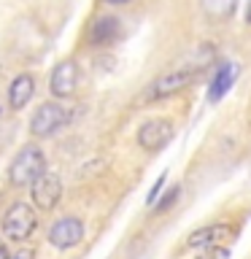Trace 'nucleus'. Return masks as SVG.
Masks as SVG:
<instances>
[{
  "label": "nucleus",
  "mask_w": 251,
  "mask_h": 259,
  "mask_svg": "<svg viewBox=\"0 0 251 259\" xmlns=\"http://www.w3.org/2000/svg\"><path fill=\"white\" fill-rule=\"evenodd\" d=\"M46 173V157L38 146H24L8 165V184L11 186H32Z\"/></svg>",
  "instance_id": "nucleus-1"
},
{
  "label": "nucleus",
  "mask_w": 251,
  "mask_h": 259,
  "mask_svg": "<svg viewBox=\"0 0 251 259\" xmlns=\"http://www.w3.org/2000/svg\"><path fill=\"white\" fill-rule=\"evenodd\" d=\"M38 227V213L30 202H14L3 213V235L8 240H27Z\"/></svg>",
  "instance_id": "nucleus-2"
},
{
  "label": "nucleus",
  "mask_w": 251,
  "mask_h": 259,
  "mask_svg": "<svg viewBox=\"0 0 251 259\" xmlns=\"http://www.w3.org/2000/svg\"><path fill=\"white\" fill-rule=\"evenodd\" d=\"M70 119H73V113H70V108H65L62 103H44L35 113H32L30 133L35 138H49V135L60 133Z\"/></svg>",
  "instance_id": "nucleus-3"
},
{
  "label": "nucleus",
  "mask_w": 251,
  "mask_h": 259,
  "mask_svg": "<svg viewBox=\"0 0 251 259\" xmlns=\"http://www.w3.org/2000/svg\"><path fill=\"white\" fill-rule=\"evenodd\" d=\"M192 78H194V70H189V68L170 70V73H165V76L157 78L149 89H146L143 100L146 103H157V100H165V97H173V95L181 92V89L189 87Z\"/></svg>",
  "instance_id": "nucleus-4"
},
{
  "label": "nucleus",
  "mask_w": 251,
  "mask_h": 259,
  "mask_svg": "<svg viewBox=\"0 0 251 259\" xmlns=\"http://www.w3.org/2000/svg\"><path fill=\"white\" fill-rule=\"evenodd\" d=\"M81 238H84V222L76 216H62L57 219V222L52 224V230H49V243H52L54 248H73L78 246Z\"/></svg>",
  "instance_id": "nucleus-5"
},
{
  "label": "nucleus",
  "mask_w": 251,
  "mask_h": 259,
  "mask_svg": "<svg viewBox=\"0 0 251 259\" xmlns=\"http://www.w3.org/2000/svg\"><path fill=\"white\" fill-rule=\"evenodd\" d=\"M60 197H62V178L46 170V173L32 184V202H35L38 210H46L49 213V210L57 208Z\"/></svg>",
  "instance_id": "nucleus-6"
},
{
  "label": "nucleus",
  "mask_w": 251,
  "mask_h": 259,
  "mask_svg": "<svg viewBox=\"0 0 251 259\" xmlns=\"http://www.w3.org/2000/svg\"><path fill=\"white\" fill-rule=\"evenodd\" d=\"M173 141V124L168 119H149L138 130V143L146 151H159Z\"/></svg>",
  "instance_id": "nucleus-7"
},
{
  "label": "nucleus",
  "mask_w": 251,
  "mask_h": 259,
  "mask_svg": "<svg viewBox=\"0 0 251 259\" xmlns=\"http://www.w3.org/2000/svg\"><path fill=\"white\" fill-rule=\"evenodd\" d=\"M76 84H78V65L73 60L60 62L52 70V78H49V89H52L54 97H70L76 92Z\"/></svg>",
  "instance_id": "nucleus-8"
},
{
  "label": "nucleus",
  "mask_w": 251,
  "mask_h": 259,
  "mask_svg": "<svg viewBox=\"0 0 251 259\" xmlns=\"http://www.w3.org/2000/svg\"><path fill=\"white\" fill-rule=\"evenodd\" d=\"M32 95H35V78H32L30 73H19V76L11 81V87H8V105H11L14 111H19L32 100Z\"/></svg>",
  "instance_id": "nucleus-9"
},
{
  "label": "nucleus",
  "mask_w": 251,
  "mask_h": 259,
  "mask_svg": "<svg viewBox=\"0 0 251 259\" xmlns=\"http://www.w3.org/2000/svg\"><path fill=\"white\" fill-rule=\"evenodd\" d=\"M235 227L230 224H208L202 230H194L189 238H186V248H200V246H214V243L224 240L227 235H232Z\"/></svg>",
  "instance_id": "nucleus-10"
},
{
  "label": "nucleus",
  "mask_w": 251,
  "mask_h": 259,
  "mask_svg": "<svg viewBox=\"0 0 251 259\" xmlns=\"http://www.w3.org/2000/svg\"><path fill=\"white\" fill-rule=\"evenodd\" d=\"M235 76H238V65H235V62H224L222 68L216 70V76H214V81H211V87H208V100L211 103L222 100V97L230 92Z\"/></svg>",
  "instance_id": "nucleus-11"
},
{
  "label": "nucleus",
  "mask_w": 251,
  "mask_h": 259,
  "mask_svg": "<svg viewBox=\"0 0 251 259\" xmlns=\"http://www.w3.org/2000/svg\"><path fill=\"white\" fill-rule=\"evenodd\" d=\"M119 35V19L116 16H100L92 24V44H111Z\"/></svg>",
  "instance_id": "nucleus-12"
},
{
  "label": "nucleus",
  "mask_w": 251,
  "mask_h": 259,
  "mask_svg": "<svg viewBox=\"0 0 251 259\" xmlns=\"http://www.w3.org/2000/svg\"><path fill=\"white\" fill-rule=\"evenodd\" d=\"M202 6H205V11L214 19H227V16H232L238 0H202Z\"/></svg>",
  "instance_id": "nucleus-13"
},
{
  "label": "nucleus",
  "mask_w": 251,
  "mask_h": 259,
  "mask_svg": "<svg viewBox=\"0 0 251 259\" xmlns=\"http://www.w3.org/2000/svg\"><path fill=\"white\" fill-rule=\"evenodd\" d=\"M178 194H181V186H170L168 192H162V200H159L154 208H157V210H168V208L178 200Z\"/></svg>",
  "instance_id": "nucleus-14"
},
{
  "label": "nucleus",
  "mask_w": 251,
  "mask_h": 259,
  "mask_svg": "<svg viewBox=\"0 0 251 259\" xmlns=\"http://www.w3.org/2000/svg\"><path fill=\"white\" fill-rule=\"evenodd\" d=\"M165 181H168V176L159 173V178L154 181L151 192H149V197H146V202H149V205H157V202H159V194H162V189H165Z\"/></svg>",
  "instance_id": "nucleus-15"
},
{
  "label": "nucleus",
  "mask_w": 251,
  "mask_h": 259,
  "mask_svg": "<svg viewBox=\"0 0 251 259\" xmlns=\"http://www.w3.org/2000/svg\"><path fill=\"white\" fill-rule=\"evenodd\" d=\"M200 259H230V248H224V246H214V248L202 251Z\"/></svg>",
  "instance_id": "nucleus-16"
},
{
  "label": "nucleus",
  "mask_w": 251,
  "mask_h": 259,
  "mask_svg": "<svg viewBox=\"0 0 251 259\" xmlns=\"http://www.w3.org/2000/svg\"><path fill=\"white\" fill-rule=\"evenodd\" d=\"M11 259H35V254L30 248H19L16 254H11Z\"/></svg>",
  "instance_id": "nucleus-17"
},
{
  "label": "nucleus",
  "mask_w": 251,
  "mask_h": 259,
  "mask_svg": "<svg viewBox=\"0 0 251 259\" xmlns=\"http://www.w3.org/2000/svg\"><path fill=\"white\" fill-rule=\"evenodd\" d=\"M105 3H113V6H124V3H130V0H105Z\"/></svg>",
  "instance_id": "nucleus-18"
},
{
  "label": "nucleus",
  "mask_w": 251,
  "mask_h": 259,
  "mask_svg": "<svg viewBox=\"0 0 251 259\" xmlns=\"http://www.w3.org/2000/svg\"><path fill=\"white\" fill-rule=\"evenodd\" d=\"M0 259H11V256H8V251H6V246H0Z\"/></svg>",
  "instance_id": "nucleus-19"
},
{
  "label": "nucleus",
  "mask_w": 251,
  "mask_h": 259,
  "mask_svg": "<svg viewBox=\"0 0 251 259\" xmlns=\"http://www.w3.org/2000/svg\"><path fill=\"white\" fill-rule=\"evenodd\" d=\"M246 19L251 22V3H248V14H246Z\"/></svg>",
  "instance_id": "nucleus-20"
}]
</instances>
